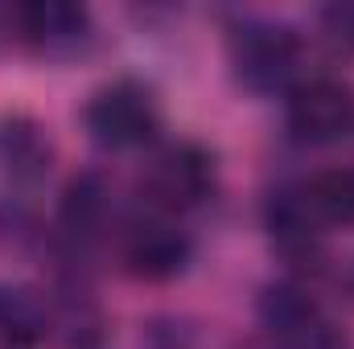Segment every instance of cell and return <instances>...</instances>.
I'll return each instance as SVG.
<instances>
[{
	"mask_svg": "<svg viewBox=\"0 0 354 349\" xmlns=\"http://www.w3.org/2000/svg\"><path fill=\"white\" fill-rule=\"evenodd\" d=\"M334 226H354V169H322L268 201V230L288 259L317 255Z\"/></svg>",
	"mask_w": 354,
	"mask_h": 349,
	"instance_id": "cell-1",
	"label": "cell"
},
{
	"mask_svg": "<svg viewBox=\"0 0 354 349\" xmlns=\"http://www.w3.org/2000/svg\"><path fill=\"white\" fill-rule=\"evenodd\" d=\"M256 312L268 333V349H346V333L322 312L309 288L292 279L268 283Z\"/></svg>",
	"mask_w": 354,
	"mask_h": 349,
	"instance_id": "cell-2",
	"label": "cell"
},
{
	"mask_svg": "<svg viewBox=\"0 0 354 349\" xmlns=\"http://www.w3.org/2000/svg\"><path fill=\"white\" fill-rule=\"evenodd\" d=\"M214 189V157L202 144L177 140L165 144L140 173V193L157 214H185L198 210Z\"/></svg>",
	"mask_w": 354,
	"mask_h": 349,
	"instance_id": "cell-3",
	"label": "cell"
},
{
	"mask_svg": "<svg viewBox=\"0 0 354 349\" xmlns=\"http://www.w3.org/2000/svg\"><path fill=\"white\" fill-rule=\"evenodd\" d=\"M231 66L235 79L256 94L280 90L301 66V37L280 21H243L231 33Z\"/></svg>",
	"mask_w": 354,
	"mask_h": 349,
	"instance_id": "cell-4",
	"label": "cell"
},
{
	"mask_svg": "<svg viewBox=\"0 0 354 349\" xmlns=\"http://www.w3.org/2000/svg\"><path fill=\"white\" fill-rule=\"evenodd\" d=\"M83 123H87L91 140L103 148H136V144L153 140L161 115H157L153 90L132 83V79H120V83L99 87L87 99Z\"/></svg>",
	"mask_w": 354,
	"mask_h": 349,
	"instance_id": "cell-5",
	"label": "cell"
},
{
	"mask_svg": "<svg viewBox=\"0 0 354 349\" xmlns=\"http://www.w3.org/2000/svg\"><path fill=\"white\" fill-rule=\"evenodd\" d=\"M284 119L297 144H309V148L338 144L354 132V90L330 74L305 79L288 90Z\"/></svg>",
	"mask_w": 354,
	"mask_h": 349,
	"instance_id": "cell-6",
	"label": "cell"
},
{
	"mask_svg": "<svg viewBox=\"0 0 354 349\" xmlns=\"http://www.w3.org/2000/svg\"><path fill=\"white\" fill-rule=\"evenodd\" d=\"M189 255H194L189 235L177 226L174 218H165V214L140 218L136 226H128V235L120 243L124 271L145 279V283H165V279L181 275Z\"/></svg>",
	"mask_w": 354,
	"mask_h": 349,
	"instance_id": "cell-7",
	"label": "cell"
},
{
	"mask_svg": "<svg viewBox=\"0 0 354 349\" xmlns=\"http://www.w3.org/2000/svg\"><path fill=\"white\" fill-rule=\"evenodd\" d=\"M12 29L41 58H71L87 50L91 33H95L87 8L66 4V0H33V4L12 8Z\"/></svg>",
	"mask_w": 354,
	"mask_h": 349,
	"instance_id": "cell-8",
	"label": "cell"
},
{
	"mask_svg": "<svg viewBox=\"0 0 354 349\" xmlns=\"http://www.w3.org/2000/svg\"><path fill=\"white\" fill-rule=\"evenodd\" d=\"M50 169V140L33 119H4L0 123V181L4 185H33Z\"/></svg>",
	"mask_w": 354,
	"mask_h": 349,
	"instance_id": "cell-9",
	"label": "cell"
},
{
	"mask_svg": "<svg viewBox=\"0 0 354 349\" xmlns=\"http://www.w3.org/2000/svg\"><path fill=\"white\" fill-rule=\"evenodd\" d=\"M46 329H50V317L37 292L0 283V341L8 349H33L46 337Z\"/></svg>",
	"mask_w": 354,
	"mask_h": 349,
	"instance_id": "cell-10",
	"label": "cell"
},
{
	"mask_svg": "<svg viewBox=\"0 0 354 349\" xmlns=\"http://www.w3.org/2000/svg\"><path fill=\"white\" fill-rule=\"evenodd\" d=\"M107 218V185L99 173H79L66 193H62V206H58V222L66 235L75 239H91Z\"/></svg>",
	"mask_w": 354,
	"mask_h": 349,
	"instance_id": "cell-11",
	"label": "cell"
},
{
	"mask_svg": "<svg viewBox=\"0 0 354 349\" xmlns=\"http://www.w3.org/2000/svg\"><path fill=\"white\" fill-rule=\"evenodd\" d=\"M317 21H322V33L334 50L354 54V4H330V8H322Z\"/></svg>",
	"mask_w": 354,
	"mask_h": 349,
	"instance_id": "cell-12",
	"label": "cell"
}]
</instances>
